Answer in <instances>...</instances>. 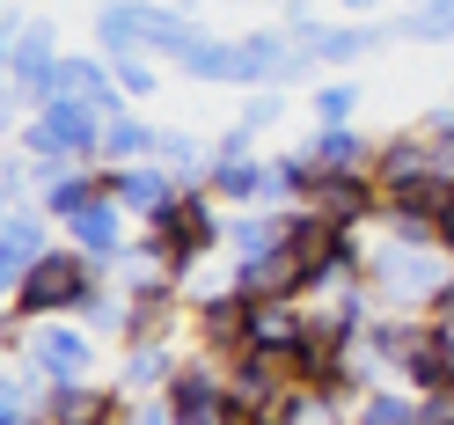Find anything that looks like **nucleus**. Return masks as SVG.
Wrapping results in <instances>:
<instances>
[{"label": "nucleus", "mask_w": 454, "mask_h": 425, "mask_svg": "<svg viewBox=\"0 0 454 425\" xmlns=\"http://www.w3.org/2000/svg\"><path fill=\"white\" fill-rule=\"evenodd\" d=\"M110 279V264H96L89 249H51V257L22 279L15 287V316L8 323H51V316H81V308H89V294L103 287Z\"/></svg>", "instance_id": "3"}, {"label": "nucleus", "mask_w": 454, "mask_h": 425, "mask_svg": "<svg viewBox=\"0 0 454 425\" xmlns=\"http://www.w3.org/2000/svg\"><path fill=\"white\" fill-rule=\"evenodd\" d=\"M154 147H161V132L147 118H132V110L103 125V169H139V161H154Z\"/></svg>", "instance_id": "23"}, {"label": "nucleus", "mask_w": 454, "mask_h": 425, "mask_svg": "<svg viewBox=\"0 0 454 425\" xmlns=\"http://www.w3.org/2000/svg\"><path fill=\"white\" fill-rule=\"evenodd\" d=\"M110 74H118V89H125V96H154V89H161L154 51H125V59H110Z\"/></svg>", "instance_id": "33"}, {"label": "nucleus", "mask_w": 454, "mask_h": 425, "mask_svg": "<svg viewBox=\"0 0 454 425\" xmlns=\"http://www.w3.org/2000/svg\"><path fill=\"white\" fill-rule=\"evenodd\" d=\"M308 213L323 220V228H374V220L388 213V191L374 184V177H316V191L301 198Z\"/></svg>", "instance_id": "9"}, {"label": "nucleus", "mask_w": 454, "mask_h": 425, "mask_svg": "<svg viewBox=\"0 0 454 425\" xmlns=\"http://www.w3.org/2000/svg\"><path fill=\"white\" fill-rule=\"evenodd\" d=\"M30 184H37V161H30V154H8V161H0V191H8V206H22Z\"/></svg>", "instance_id": "35"}, {"label": "nucleus", "mask_w": 454, "mask_h": 425, "mask_svg": "<svg viewBox=\"0 0 454 425\" xmlns=\"http://www.w3.org/2000/svg\"><path fill=\"white\" fill-rule=\"evenodd\" d=\"M418 418H425V396L403 382H381L359 396V425H418Z\"/></svg>", "instance_id": "28"}, {"label": "nucleus", "mask_w": 454, "mask_h": 425, "mask_svg": "<svg viewBox=\"0 0 454 425\" xmlns=\"http://www.w3.org/2000/svg\"><path fill=\"white\" fill-rule=\"evenodd\" d=\"M96 198H110V169H59V177L37 184V206L59 220V228H67V220H81Z\"/></svg>", "instance_id": "18"}, {"label": "nucleus", "mask_w": 454, "mask_h": 425, "mask_svg": "<svg viewBox=\"0 0 454 425\" xmlns=\"http://www.w3.org/2000/svg\"><path fill=\"white\" fill-rule=\"evenodd\" d=\"M345 8H352V15H366V8H381V0H345Z\"/></svg>", "instance_id": "39"}, {"label": "nucleus", "mask_w": 454, "mask_h": 425, "mask_svg": "<svg viewBox=\"0 0 454 425\" xmlns=\"http://www.w3.org/2000/svg\"><path fill=\"white\" fill-rule=\"evenodd\" d=\"M110 198H118V206H125L132 220H147V228H154V220H161V213L184 198V184L168 177L161 161H139V169H110Z\"/></svg>", "instance_id": "13"}, {"label": "nucleus", "mask_w": 454, "mask_h": 425, "mask_svg": "<svg viewBox=\"0 0 454 425\" xmlns=\"http://www.w3.org/2000/svg\"><path fill=\"white\" fill-rule=\"evenodd\" d=\"M118 425H184L176 411H168V396H132V404H125V418Z\"/></svg>", "instance_id": "36"}, {"label": "nucleus", "mask_w": 454, "mask_h": 425, "mask_svg": "<svg viewBox=\"0 0 454 425\" xmlns=\"http://www.w3.org/2000/svg\"><path fill=\"white\" fill-rule=\"evenodd\" d=\"M308 67H323V59H316V51H301L286 30L235 37V81H242V89H286V81H301Z\"/></svg>", "instance_id": "8"}, {"label": "nucleus", "mask_w": 454, "mask_h": 425, "mask_svg": "<svg viewBox=\"0 0 454 425\" xmlns=\"http://www.w3.org/2000/svg\"><path fill=\"white\" fill-rule=\"evenodd\" d=\"M176 366H184L176 345H168V337H154V345H132V352H125V374H118V382L139 389V396H161L168 382H176Z\"/></svg>", "instance_id": "25"}, {"label": "nucleus", "mask_w": 454, "mask_h": 425, "mask_svg": "<svg viewBox=\"0 0 454 425\" xmlns=\"http://www.w3.org/2000/svg\"><path fill=\"white\" fill-rule=\"evenodd\" d=\"M44 374H37V366H22L15 359V374L8 382H0V425H44Z\"/></svg>", "instance_id": "26"}, {"label": "nucleus", "mask_w": 454, "mask_h": 425, "mask_svg": "<svg viewBox=\"0 0 454 425\" xmlns=\"http://www.w3.org/2000/svg\"><path fill=\"white\" fill-rule=\"evenodd\" d=\"M403 37H418V44H454V0L411 8V15H403Z\"/></svg>", "instance_id": "32"}, {"label": "nucleus", "mask_w": 454, "mask_h": 425, "mask_svg": "<svg viewBox=\"0 0 454 425\" xmlns=\"http://www.w3.org/2000/svg\"><path fill=\"white\" fill-rule=\"evenodd\" d=\"M359 81H345V74H337V81H323V89H316V125H352L359 118Z\"/></svg>", "instance_id": "30"}, {"label": "nucleus", "mask_w": 454, "mask_h": 425, "mask_svg": "<svg viewBox=\"0 0 454 425\" xmlns=\"http://www.w3.org/2000/svg\"><path fill=\"white\" fill-rule=\"evenodd\" d=\"M235 294L242 301H271V294H308V264L301 249H271V257H235Z\"/></svg>", "instance_id": "14"}, {"label": "nucleus", "mask_w": 454, "mask_h": 425, "mask_svg": "<svg viewBox=\"0 0 454 425\" xmlns=\"http://www.w3.org/2000/svg\"><path fill=\"white\" fill-rule=\"evenodd\" d=\"M418 132H425V154H433V177L454 184V110H433Z\"/></svg>", "instance_id": "31"}, {"label": "nucleus", "mask_w": 454, "mask_h": 425, "mask_svg": "<svg viewBox=\"0 0 454 425\" xmlns=\"http://www.w3.org/2000/svg\"><path fill=\"white\" fill-rule=\"evenodd\" d=\"M103 110L96 103H74V96H51L44 110H30L22 125V154L37 161V184L59 177V169H103Z\"/></svg>", "instance_id": "2"}, {"label": "nucleus", "mask_w": 454, "mask_h": 425, "mask_svg": "<svg viewBox=\"0 0 454 425\" xmlns=\"http://www.w3.org/2000/svg\"><path fill=\"white\" fill-rule=\"evenodd\" d=\"M433 323H447V330H454V279H447V294L433 301Z\"/></svg>", "instance_id": "37"}, {"label": "nucleus", "mask_w": 454, "mask_h": 425, "mask_svg": "<svg viewBox=\"0 0 454 425\" xmlns=\"http://www.w3.org/2000/svg\"><path fill=\"white\" fill-rule=\"evenodd\" d=\"M154 161L176 177L184 191H206V177H213V147L198 132H161V147H154Z\"/></svg>", "instance_id": "24"}, {"label": "nucleus", "mask_w": 454, "mask_h": 425, "mask_svg": "<svg viewBox=\"0 0 454 425\" xmlns=\"http://www.w3.org/2000/svg\"><path fill=\"white\" fill-rule=\"evenodd\" d=\"M227 382H235V359L220 352H191L176 366V382H168V411H176L184 425H227Z\"/></svg>", "instance_id": "6"}, {"label": "nucleus", "mask_w": 454, "mask_h": 425, "mask_svg": "<svg viewBox=\"0 0 454 425\" xmlns=\"http://www.w3.org/2000/svg\"><path fill=\"white\" fill-rule=\"evenodd\" d=\"M206 191L220 198V206H264V161L257 154H213Z\"/></svg>", "instance_id": "22"}, {"label": "nucleus", "mask_w": 454, "mask_h": 425, "mask_svg": "<svg viewBox=\"0 0 454 425\" xmlns=\"http://www.w3.org/2000/svg\"><path fill=\"white\" fill-rule=\"evenodd\" d=\"M454 279V257L447 249H425V242H374L366 257V294H374L388 316H433V301L447 294Z\"/></svg>", "instance_id": "1"}, {"label": "nucleus", "mask_w": 454, "mask_h": 425, "mask_svg": "<svg viewBox=\"0 0 454 425\" xmlns=\"http://www.w3.org/2000/svg\"><path fill=\"white\" fill-rule=\"evenodd\" d=\"M15 359H22V366H37L44 382H89L96 345H89V330H74L67 316H51V323H22Z\"/></svg>", "instance_id": "7"}, {"label": "nucleus", "mask_w": 454, "mask_h": 425, "mask_svg": "<svg viewBox=\"0 0 454 425\" xmlns=\"http://www.w3.org/2000/svg\"><path fill=\"white\" fill-rule=\"evenodd\" d=\"M125 404H132V396H125V382H51L44 389V418L51 425H118L125 418Z\"/></svg>", "instance_id": "12"}, {"label": "nucleus", "mask_w": 454, "mask_h": 425, "mask_svg": "<svg viewBox=\"0 0 454 425\" xmlns=\"http://www.w3.org/2000/svg\"><path fill=\"white\" fill-rule=\"evenodd\" d=\"M278 118H286V96H278V89H257V96L242 103V118H235V125H242V132H271Z\"/></svg>", "instance_id": "34"}, {"label": "nucleus", "mask_w": 454, "mask_h": 425, "mask_svg": "<svg viewBox=\"0 0 454 425\" xmlns=\"http://www.w3.org/2000/svg\"><path fill=\"white\" fill-rule=\"evenodd\" d=\"M308 154H316V169H323V177H374L381 139H366L359 125H316Z\"/></svg>", "instance_id": "15"}, {"label": "nucleus", "mask_w": 454, "mask_h": 425, "mask_svg": "<svg viewBox=\"0 0 454 425\" xmlns=\"http://www.w3.org/2000/svg\"><path fill=\"white\" fill-rule=\"evenodd\" d=\"M374 184H381L388 198H403V191H418V184H440V177H433V154H425V132H395V139H381Z\"/></svg>", "instance_id": "19"}, {"label": "nucleus", "mask_w": 454, "mask_h": 425, "mask_svg": "<svg viewBox=\"0 0 454 425\" xmlns=\"http://www.w3.org/2000/svg\"><path fill=\"white\" fill-rule=\"evenodd\" d=\"M411 8H433V0H411Z\"/></svg>", "instance_id": "40"}, {"label": "nucleus", "mask_w": 454, "mask_h": 425, "mask_svg": "<svg viewBox=\"0 0 454 425\" xmlns=\"http://www.w3.org/2000/svg\"><path fill=\"white\" fill-rule=\"evenodd\" d=\"M147 235H161V242L184 257V272H198V264H206L213 249L227 242V213H220V198H213V191H184Z\"/></svg>", "instance_id": "4"}, {"label": "nucleus", "mask_w": 454, "mask_h": 425, "mask_svg": "<svg viewBox=\"0 0 454 425\" xmlns=\"http://www.w3.org/2000/svg\"><path fill=\"white\" fill-rule=\"evenodd\" d=\"M308 337H316V316H308L301 294L249 301V352H286V359H301Z\"/></svg>", "instance_id": "11"}, {"label": "nucleus", "mask_w": 454, "mask_h": 425, "mask_svg": "<svg viewBox=\"0 0 454 425\" xmlns=\"http://www.w3.org/2000/svg\"><path fill=\"white\" fill-rule=\"evenodd\" d=\"M125 220H132V213L118 206V198H96V206L81 213V220H67V235H74V249H89L96 264L118 272V257L132 249V228H125Z\"/></svg>", "instance_id": "16"}, {"label": "nucleus", "mask_w": 454, "mask_h": 425, "mask_svg": "<svg viewBox=\"0 0 454 425\" xmlns=\"http://www.w3.org/2000/svg\"><path fill=\"white\" fill-rule=\"evenodd\" d=\"M59 30L51 22H30L22 37H8V103L15 110H44L51 103V81H59Z\"/></svg>", "instance_id": "5"}, {"label": "nucleus", "mask_w": 454, "mask_h": 425, "mask_svg": "<svg viewBox=\"0 0 454 425\" xmlns=\"http://www.w3.org/2000/svg\"><path fill=\"white\" fill-rule=\"evenodd\" d=\"M198 352H220V359H242L249 352V301L242 294H220V301H198Z\"/></svg>", "instance_id": "17"}, {"label": "nucleus", "mask_w": 454, "mask_h": 425, "mask_svg": "<svg viewBox=\"0 0 454 425\" xmlns=\"http://www.w3.org/2000/svg\"><path fill=\"white\" fill-rule=\"evenodd\" d=\"M294 235V213H271V206H242L227 220V249L235 257H271V249H286Z\"/></svg>", "instance_id": "21"}, {"label": "nucleus", "mask_w": 454, "mask_h": 425, "mask_svg": "<svg viewBox=\"0 0 454 425\" xmlns=\"http://www.w3.org/2000/svg\"><path fill=\"white\" fill-rule=\"evenodd\" d=\"M198 37H206V30H198V22L191 15H176V8H154V0H139V44H147L154 51V59H191V51H198Z\"/></svg>", "instance_id": "20"}, {"label": "nucleus", "mask_w": 454, "mask_h": 425, "mask_svg": "<svg viewBox=\"0 0 454 425\" xmlns=\"http://www.w3.org/2000/svg\"><path fill=\"white\" fill-rule=\"evenodd\" d=\"M44 425H51V418H44Z\"/></svg>", "instance_id": "41"}, {"label": "nucleus", "mask_w": 454, "mask_h": 425, "mask_svg": "<svg viewBox=\"0 0 454 425\" xmlns=\"http://www.w3.org/2000/svg\"><path fill=\"white\" fill-rule=\"evenodd\" d=\"M51 249H59V242H51V213H44V206L22 198V206L0 213V279H8V287H22Z\"/></svg>", "instance_id": "10"}, {"label": "nucleus", "mask_w": 454, "mask_h": 425, "mask_svg": "<svg viewBox=\"0 0 454 425\" xmlns=\"http://www.w3.org/2000/svg\"><path fill=\"white\" fill-rule=\"evenodd\" d=\"M440 249L454 257V213H440Z\"/></svg>", "instance_id": "38"}, {"label": "nucleus", "mask_w": 454, "mask_h": 425, "mask_svg": "<svg viewBox=\"0 0 454 425\" xmlns=\"http://www.w3.org/2000/svg\"><path fill=\"white\" fill-rule=\"evenodd\" d=\"M176 74H191V81H235V37H198V51Z\"/></svg>", "instance_id": "29"}, {"label": "nucleus", "mask_w": 454, "mask_h": 425, "mask_svg": "<svg viewBox=\"0 0 454 425\" xmlns=\"http://www.w3.org/2000/svg\"><path fill=\"white\" fill-rule=\"evenodd\" d=\"M381 44H388V30H374V22H337V30H323L308 51H316L323 67H352V59H366V51H381Z\"/></svg>", "instance_id": "27"}]
</instances>
